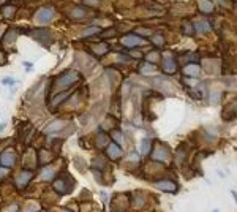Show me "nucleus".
Masks as SVG:
<instances>
[{
	"label": "nucleus",
	"mask_w": 237,
	"mask_h": 212,
	"mask_svg": "<svg viewBox=\"0 0 237 212\" xmlns=\"http://www.w3.org/2000/svg\"><path fill=\"white\" fill-rule=\"evenodd\" d=\"M52 15H54L52 8H41V10L36 11L35 17H36V21H38L40 24H48V22L52 19Z\"/></svg>",
	"instance_id": "f257e3e1"
},
{
	"label": "nucleus",
	"mask_w": 237,
	"mask_h": 212,
	"mask_svg": "<svg viewBox=\"0 0 237 212\" xmlns=\"http://www.w3.org/2000/svg\"><path fill=\"white\" fill-rule=\"evenodd\" d=\"M122 43H124V46H126V48H133V46H142L145 41H144V38H141L138 35H126L125 38L122 40Z\"/></svg>",
	"instance_id": "f03ea898"
},
{
	"label": "nucleus",
	"mask_w": 237,
	"mask_h": 212,
	"mask_svg": "<svg viewBox=\"0 0 237 212\" xmlns=\"http://www.w3.org/2000/svg\"><path fill=\"white\" fill-rule=\"evenodd\" d=\"M14 160H16V155H14V152H11V150H7V152H3L2 158H0V163H2L3 166H11V165L14 163Z\"/></svg>",
	"instance_id": "7ed1b4c3"
},
{
	"label": "nucleus",
	"mask_w": 237,
	"mask_h": 212,
	"mask_svg": "<svg viewBox=\"0 0 237 212\" xmlns=\"http://www.w3.org/2000/svg\"><path fill=\"white\" fill-rule=\"evenodd\" d=\"M163 68H165L166 73H174L176 71V63L172 60L171 54H165V59H163Z\"/></svg>",
	"instance_id": "20e7f679"
},
{
	"label": "nucleus",
	"mask_w": 237,
	"mask_h": 212,
	"mask_svg": "<svg viewBox=\"0 0 237 212\" xmlns=\"http://www.w3.org/2000/svg\"><path fill=\"white\" fill-rule=\"evenodd\" d=\"M155 187L160 188V190H163V192H174L177 188V185L174 182H171V181H158L157 184H155Z\"/></svg>",
	"instance_id": "39448f33"
},
{
	"label": "nucleus",
	"mask_w": 237,
	"mask_h": 212,
	"mask_svg": "<svg viewBox=\"0 0 237 212\" xmlns=\"http://www.w3.org/2000/svg\"><path fill=\"white\" fill-rule=\"evenodd\" d=\"M198 5H199V10L204 13H210L213 10V3L210 0H198Z\"/></svg>",
	"instance_id": "423d86ee"
},
{
	"label": "nucleus",
	"mask_w": 237,
	"mask_h": 212,
	"mask_svg": "<svg viewBox=\"0 0 237 212\" xmlns=\"http://www.w3.org/2000/svg\"><path fill=\"white\" fill-rule=\"evenodd\" d=\"M74 78H76V76L73 75V73H66V75L63 76L60 81H59V86H60V87H66V86H70V84H73V82H74V81H73Z\"/></svg>",
	"instance_id": "0eeeda50"
},
{
	"label": "nucleus",
	"mask_w": 237,
	"mask_h": 212,
	"mask_svg": "<svg viewBox=\"0 0 237 212\" xmlns=\"http://www.w3.org/2000/svg\"><path fill=\"white\" fill-rule=\"evenodd\" d=\"M194 30L196 32H201V33H206V32L210 30V24L206 21H199V22H196L194 24Z\"/></svg>",
	"instance_id": "6e6552de"
},
{
	"label": "nucleus",
	"mask_w": 237,
	"mask_h": 212,
	"mask_svg": "<svg viewBox=\"0 0 237 212\" xmlns=\"http://www.w3.org/2000/svg\"><path fill=\"white\" fill-rule=\"evenodd\" d=\"M199 71H201V70H199V67L193 65V63H191V65H186L184 68V73H185V75H190V76H198Z\"/></svg>",
	"instance_id": "1a4fd4ad"
},
{
	"label": "nucleus",
	"mask_w": 237,
	"mask_h": 212,
	"mask_svg": "<svg viewBox=\"0 0 237 212\" xmlns=\"http://www.w3.org/2000/svg\"><path fill=\"white\" fill-rule=\"evenodd\" d=\"M108 154L111 155L112 158H119V157H120V149H119L116 144H111L108 147Z\"/></svg>",
	"instance_id": "9d476101"
},
{
	"label": "nucleus",
	"mask_w": 237,
	"mask_h": 212,
	"mask_svg": "<svg viewBox=\"0 0 237 212\" xmlns=\"http://www.w3.org/2000/svg\"><path fill=\"white\" fill-rule=\"evenodd\" d=\"M71 17H74V19H81V17H85V11L82 8H74V10L71 11Z\"/></svg>",
	"instance_id": "9b49d317"
},
{
	"label": "nucleus",
	"mask_w": 237,
	"mask_h": 212,
	"mask_svg": "<svg viewBox=\"0 0 237 212\" xmlns=\"http://www.w3.org/2000/svg\"><path fill=\"white\" fill-rule=\"evenodd\" d=\"M155 71V67L152 65V63H144L142 67H141V73H142V75H147V73H153Z\"/></svg>",
	"instance_id": "f8f14e48"
},
{
	"label": "nucleus",
	"mask_w": 237,
	"mask_h": 212,
	"mask_svg": "<svg viewBox=\"0 0 237 212\" xmlns=\"http://www.w3.org/2000/svg\"><path fill=\"white\" fill-rule=\"evenodd\" d=\"M166 155H168V154H166L165 149H163V150L158 149V150L153 154V158H155V160H166Z\"/></svg>",
	"instance_id": "ddd939ff"
},
{
	"label": "nucleus",
	"mask_w": 237,
	"mask_h": 212,
	"mask_svg": "<svg viewBox=\"0 0 237 212\" xmlns=\"http://www.w3.org/2000/svg\"><path fill=\"white\" fill-rule=\"evenodd\" d=\"M60 127H62L60 122H52L49 127H46V133H52L54 130H57V128H60Z\"/></svg>",
	"instance_id": "4468645a"
},
{
	"label": "nucleus",
	"mask_w": 237,
	"mask_h": 212,
	"mask_svg": "<svg viewBox=\"0 0 237 212\" xmlns=\"http://www.w3.org/2000/svg\"><path fill=\"white\" fill-rule=\"evenodd\" d=\"M100 29H98V27H89V29H85L84 30V36H90V35H93V33H97V32H98Z\"/></svg>",
	"instance_id": "2eb2a0df"
},
{
	"label": "nucleus",
	"mask_w": 237,
	"mask_h": 212,
	"mask_svg": "<svg viewBox=\"0 0 237 212\" xmlns=\"http://www.w3.org/2000/svg\"><path fill=\"white\" fill-rule=\"evenodd\" d=\"M149 149H150V142L147 139H142V154L147 155L149 154Z\"/></svg>",
	"instance_id": "dca6fc26"
},
{
	"label": "nucleus",
	"mask_w": 237,
	"mask_h": 212,
	"mask_svg": "<svg viewBox=\"0 0 237 212\" xmlns=\"http://www.w3.org/2000/svg\"><path fill=\"white\" fill-rule=\"evenodd\" d=\"M2 84H5V86H13V84H14V79H13V78L5 76V78L2 79Z\"/></svg>",
	"instance_id": "f3484780"
},
{
	"label": "nucleus",
	"mask_w": 237,
	"mask_h": 212,
	"mask_svg": "<svg viewBox=\"0 0 237 212\" xmlns=\"http://www.w3.org/2000/svg\"><path fill=\"white\" fill-rule=\"evenodd\" d=\"M153 43L157 44V46H161L163 44V38L160 35H157V36H153Z\"/></svg>",
	"instance_id": "a211bd4d"
},
{
	"label": "nucleus",
	"mask_w": 237,
	"mask_h": 212,
	"mask_svg": "<svg viewBox=\"0 0 237 212\" xmlns=\"http://www.w3.org/2000/svg\"><path fill=\"white\" fill-rule=\"evenodd\" d=\"M84 2H85V5H92V7L98 5V0H84Z\"/></svg>",
	"instance_id": "6ab92c4d"
},
{
	"label": "nucleus",
	"mask_w": 237,
	"mask_h": 212,
	"mask_svg": "<svg viewBox=\"0 0 237 212\" xmlns=\"http://www.w3.org/2000/svg\"><path fill=\"white\" fill-rule=\"evenodd\" d=\"M185 32H186V33H193V30H191V25H190V24H185Z\"/></svg>",
	"instance_id": "aec40b11"
},
{
	"label": "nucleus",
	"mask_w": 237,
	"mask_h": 212,
	"mask_svg": "<svg viewBox=\"0 0 237 212\" xmlns=\"http://www.w3.org/2000/svg\"><path fill=\"white\" fill-rule=\"evenodd\" d=\"M138 158H139V157H138V154H134V152L130 155V160H136V162H138Z\"/></svg>",
	"instance_id": "412c9836"
},
{
	"label": "nucleus",
	"mask_w": 237,
	"mask_h": 212,
	"mask_svg": "<svg viewBox=\"0 0 237 212\" xmlns=\"http://www.w3.org/2000/svg\"><path fill=\"white\" fill-rule=\"evenodd\" d=\"M3 13H5V15L10 13V15H11V13H13V8H5V11H3Z\"/></svg>",
	"instance_id": "4be33fe9"
},
{
	"label": "nucleus",
	"mask_w": 237,
	"mask_h": 212,
	"mask_svg": "<svg viewBox=\"0 0 237 212\" xmlns=\"http://www.w3.org/2000/svg\"><path fill=\"white\" fill-rule=\"evenodd\" d=\"M114 136H116V139H117V141H120V133H116Z\"/></svg>",
	"instance_id": "5701e85b"
},
{
	"label": "nucleus",
	"mask_w": 237,
	"mask_h": 212,
	"mask_svg": "<svg viewBox=\"0 0 237 212\" xmlns=\"http://www.w3.org/2000/svg\"><path fill=\"white\" fill-rule=\"evenodd\" d=\"M215 2H218L220 5H225V2H223V0H215Z\"/></svg>",
	"instance_id": "b1692460"
},
{
	"label": "nucleus",
	"mask_w": 237,
	"mask_h": 212,
	"mask_svg": "<svg viewBox=\"0 0 237 212\" xmlns=\"http://www.w3.org/2000/svg\"><path fill=\"white\" fill-rule=\"evenodd\" d=\"M2 128H5V123H0V130H2Z\"/></svg>",
	"instance_id": "393cba45"
}]
</instances>
